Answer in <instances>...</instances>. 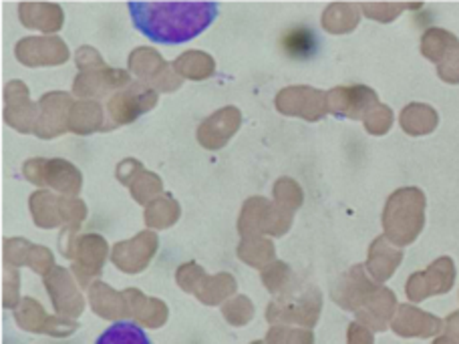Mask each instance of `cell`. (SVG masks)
<instances>
[{"instance_id":"6da1fadb","label":"cell","mask_w":459,"mask_h":344,"mask_svg":"<svg viewBox=\"0 0 459 344\" xmlns=\"http://www.w3.org/2000/svg\"><path fill=\"white\" fill-rule=\"evenodd\" d=\"M139 32L161 45H182L200 37L216 21L218 3H129Z\"/></svg>"},{"instance_id":"7a4b0ae2","label":"cell","mask_w":459,"mask_h":344,"mask_svg":"<svg viewBox=\"0 0 459 344\" xmlns=\"http://www.w3.org/2000/svg\"><path fill=\"white\" fill-rule=\"evenodd\" d=\"M95 344H153L142 326L129 321L111 324Z\"/></svg>"},{"instance_id":"3957f363","label":"cell","mask_w":459,"mask_h":344,"mask_svg":"<svg viewBox=\"0 0 459 344\" xmlns=\"http://www.w3.org/2000/svg\"><path fill=\"white\" fill-rule=\"evenodd\" d=\"M286 53L292 56H307L313 53V35L308 30H297L284 37Z\"/></svg>"}]
</instances>
